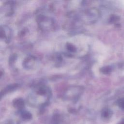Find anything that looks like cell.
<instances>
[{
    "mask_svg": "<svg viewBox=\"0 0 124 124\" xmlns=\"http://www.w3.org/2000/svg\"><path fill=\"white\" fill-rule=\"evenodd\" d=\"M51 96V91L48 87L45 85H39L29 94L28 102L33 107L44 108L49 103Z\"/></svg>",
    "mask_w": 124,
    "mask_h": 124,
    "instance_id": "6da1fadb",
    "label": "cell"
},
{
    "mask_svg": "<svg viewBox=\"0 0 124 124\" xmlns=\"http://www.w3.org/2000/svg\"><path fill=\"white\" fill-rule=\"evenodd\" d=\"M100 16L99 11L95 8H91L81 12L78 16V18L80 19L85 23H93L99 18Z\"/></svg>",
    "mask_w": 124,
    "mask_h": 124,
    "instance_id": "7a4b0ae2",
    "label": "cell"
},
{
    "mask_svg": "<svg viewBox=\"0 0 124 124\" xmlns=\"http://www.w3.org/2000/svg\"><path fill=\"white\" fill-rule=\"evenodd\" d=\"M36 21L39 28L43 31H47L54 27V20L44 15L40 14L36 17Z\"/></svg>",
    "mask_w": 124,
    "mask_h": 124,
    "instance_id": "3957f363",
    "label": "cell"
},
{
    "mask_svg": "<svg viewBox=\"0 0 124 124\" xmlns=\"http://www.w3.org/2000/svg\"><path fill=\"white\" fill-rule=\"evenodd\" d=\"M83 89L81 86H71L68 88L64 94L66 99L77 101L82 93Z\"/></svg>",
    "mask_w": 124,
    "mask_h": 124,
    "instance_id": "277c9868",
    "label": "cell"
},
{
    "mask_svg": "<svg viewBox=\"0 0 124 124\" xmlns=\"http://www.w3.org/2000/svg\"><path fill=\"white\" fill-rule=\"evenodd\" d=\"M12 31L6 26H1L0 27V38L3 39L6 43H8L11 38Z\"/></svg>",
    "mask_w": 124,
    "mask_h": 124,
    "instance_id": "5b68a950",
    "label": "cell"
},
{
    "mask_svg": "<svg viewBox=\"0 0 124 124\" xmlns=\"http://www.w3.org/2000/svg\"><path fill=\"white\" fill-rule=\"evenodd\" d=\"M36 62L35 57L30 56L26 58L23 62V65L25 69H30L33 68Z\"/></svg>",
    "mask_w": 124,
    "mask_h": 124,
    "instance_id": "8992f818",
    "label": "cell"
},
{
    "mask_svg": "<svg viewBox=\"0 0 124 124\" xmlns=\"http://www.w3.org/2000/svg\"><path fill=\"white\" fill-rule=\"evenodd\" d=\"M13 105L15 108L18 109L19 111H21L24 109L25 102L22 98H16L13 101Z\"/></svg>",
    "mask_w": 124,
    "mask_h": 124,
    "instance_id": "52a82bcc",
    "label": "cell"
},
{
    "mask_svg": "<svg viewBox=\"0 0 124 124\" xmlns=\"http://www.w3.org/2000/svg\"><path fill=\"white\" fill-rule=\"evenodd\" d=\"M112 115V111L110 108H105L101 110V116L103 119H108L110 118Z\"/></svg>",
    "mask_w": 124,
    "mask_h": 124,
    "instance_id": "ba28073f",
    "label": "cell"
},
{
    "mask_svg": "<svg viewBox=\"0 0 124 124\" xmlns=\"http://www.w3.org/2000/svg\"><path fill=\"white\" fill-rule=\"evenodd\" d=\"M20 116L21 118L24 121H29L31 119L32 116L31 112L26 110L23 109L21 111H19Z\"/></svg>",
    "mask_w": 124,
    "mask_h": 124,
    "instance_id": "9c48e42d",
    "label": "cell"
},
{
    "mask_svg": "<svg viewBox=\"0 0 124 124\" xmlns=\"http://www.w3.org/2000/svg\"><path fill=\"white\" fill-rule=\"evenodd\" d=\"M66 49L70 54H71V53H75L77 51V48L76 46L70 43H67L66 44Z\"/></svg>",
    "mask_w": 124,
    "mask_h": 124,
    "instance_id": "30bf717a",
    "label": "cell"
},
{
    "mask_svg": "<svg viewBox=\"0 0 124 124\" xmlns=\"http://www.w3.org/2000/svg\"><path fill=\"white\" fill-rule=\"evenodd\" d=\"M112 70V68L111 66L107 65L102 67L100 69V71L102 73L104 74H110Z\"/></svg>",
    "mask_w": 124,
    "mask_h": 124,
    "instance_id": "8fae6325",
    "label": "cell"
},
{
    "mask_svg": "<svg viewBox=\"0 0 124 124\" xmlns=\"http://www.w3.org/2000/svg\"><path fill=\"white\" fill-rule=\"evenodd\" d=\"M120 18V16L117 15H111L109 18V22L110 23H116L119 20Z\"/></svg>",
    "mask_w": 124,
    "mask_h": 124,
    "instance_id": "7c38bea8",
    "label": "cell"
},
{
    "mask_svg": "<svg viewBox=\"0 0 124 124\" xmlns=\"http://www.w3.org/2000/svg\"><path fill=\"white\" fill-rule=\"evenodd\" d=\"M116 104L121 108L124 109V97L121 98L117 100Z\"/></svg>",
    "mask_w": 124,
    "mask_h": 124,
    "instance_id": "4fadbf2b",
    "label": "cell"
},
{
    "mask_svg": "<svg viewBox=\"0 0 124 124\" xmlns=\"http://www.w3.org/2000/svg\"><path fill=\"white\" fill-rule=\"evenodd\" d=\"M117 124H124V118L122 119L121 121H120Z\"/></svg>",
    "mask_w": 124,
    "mask_h": 124,
    "instance_id": "5bb4252c",
    "label": "cell"
}]
</instances>
